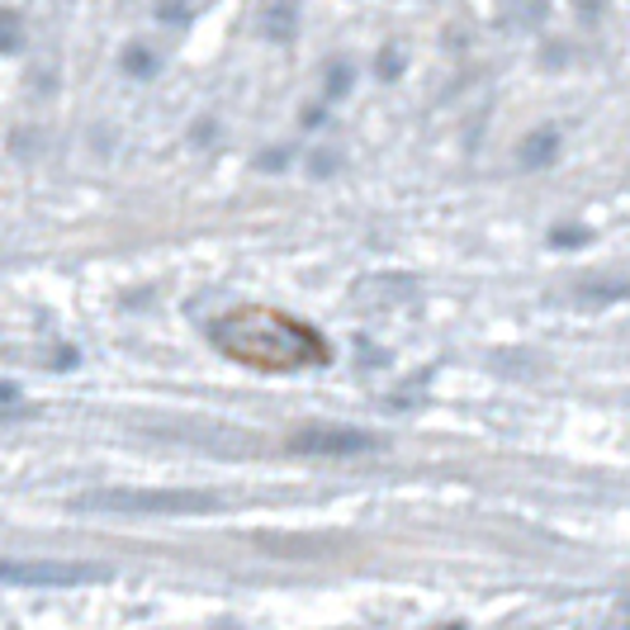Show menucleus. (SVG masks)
Returning a JSON list of instances; mask_svg holds the SVG:
<instances>
[{
	"label": "nucleus",
	"mask_w": 630,
	"mask_h": 630,
	"mask_svg": "<svg viewBox=\"0 0 630 630\" xmlns=\"http://www.w3.org/2000/svg\"><path fill=\"white\" fill-rule=\"evenodd\" d=\"M214 341L232 361H247L256 370H299V365L327 361V346L304 323L270 308H242L214 323Z\"/></svg>",
	"instance_id": "f257e3e1"
},
{
	"label": "nucleus",
	"mask_w": 630,
	"mask_h": 630,
	"mask_svg": "<svg viewBox=\"0 0 630 630\" xmlns=\"http://www.w3.org/2000/svg\"><path fill=\"white\" fill-rule=\"evenodd\" d=\"M119 62H124V72H128V76H138V81H152V76L162 72V58H156V52H152L148 43H128Z\"/></svg>",
	"instance_id": "f03ea898"
},
{
	"label": "nucleus",
	"mask_w": 630,
	"mask_h": 630,
	"mask_svg": "<svg viewBox=\"0 0 630 630\" xmlns=\"http://www.w3.org/2000/svg\"><path fill=\"white\" fill-rule=\"evenodd\" d=\"M194 5H200V0H166V5L156 10V20H162V24H190L194 15H200Z\"/></svg>",
	"instance_id": "7ed1b4c3"
},
{
	"label": "nucleus",
	"mask_w": 630,
	"mask_h": 630,
	"mask_svg": "<svg viewBox=\"0 0 630 630\" xmlns=\"http://www.w3.org/2000/svg\"><path fill=\"white\" fill-rule=\"evenodd\" d=\"M15 48H20V20L0 15V52H15Z\"/></svg>",
	"instance_id": "20e7f679"
}]
</instances>
